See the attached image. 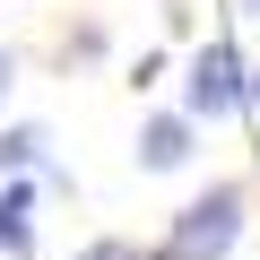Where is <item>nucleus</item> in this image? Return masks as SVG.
Returning a JSON list of instances; mask_svg holds the SVG:
<instances>
[{
    "label": "nucleus",
    "instance_id": "nucleus-3",
    "mask_svg": "<svg viewBox=\"0 0 260 260\" xmlns=\"http://www.w3.org/2000/svg\"><path fill=\"white\" fill-rule=\"evenodd\" d=\"M191 139H200L191 113H156V121L139 130V165H148V174H174V165H191Z\"/></svg>",
    "mask_w": 260,
    "mask_h": 260
},
{
    "label": "nucleus",
    "instance_id": "nucleus-7",
    "mask_svg": "<svg viewBox=\"0 0 260 260\" xmlns=\"http://www.w3.org/2000/svg\"><path fill=\"white\" fill-rule=\"evenodd\" d=\"M9 78H18V61H9V52H0V95H9Z\"/></svg>",
    "mask_w": 260,
    "mask_h": 260
},
{
    "label": "nucleus",
    "instance_id": "nucleus-6",
    "mask_svg": "<svg viewBox=\"0 0 260 260\" xmlns=\"http://www.w3.org/2000/svg\"><path fill=\"white\" fill-rule=\"evenodd\" d=\"M70 260H165V251H139V243H121V234H104V243H87V251H70Z\"/></svg>",
    "mask_w": 260,
    "mask_h": 260
},
{
    "label": "nucleus",
    "instance_id": "nucleus-5",
    "mask_svg": "<svg viewBox=\"0 0 260 260\" xmlns=\"http://www.w3.org/2000/svg\"><path fill=\"white\" fill-rule=\"evenodd\" d=\"M35 156H44V130H0V174H18Z\"/></svg>",
    "mask_w": 260,
    "mask_h": 260
},
{
    "label": "nucleus",
    "instance_id": "nucleus-4",
    "mask_svg": "<svg viewBox=\"0 0 260 260\" xmlns=\"http://www.w3.org/2000/svg\"><path fill=\"white\" fill-rule=\"evenodd\" d=\"M0 251H9V260H26V251H35V191H26V182L0 191Z\"/></svg>",
    "mask_w": 260,
    "mask_h": 260
},
{
    "label": "nucleus",
    "instance_id": "nucleus-8",
    "mask_svg": "<svg viewBox=\"0 0 260 260\" xmlns=\"http://www.w3.org/2000/svg\"><path fill=\"white\" fill-rule=\"evenodd\" d=\"M251 113H260V70H251Z\"/></svg>",
    "mask_w": 260,
    "mask_h": 260
},
{
    "label": "nucleus",
    "instance_id": "nucleus-9",
    "mask_svg": "<svg viewBox=\"0 0 260 260\" xmlns=\"http://www.w3.org/2000/svg\"><path fill=\"white\" fill-rule=\"evenodd\" d=\"M243 18H260V0H243Z\"/></svg>",
    "mask_w": 260,
    "mask_h": 260
},
{
    "label": "nucleus",
    "instance_id": "nucleus-2",
    "mask_svg": "<svg viewBox=\"0 0 260 260\" xmlns=\"http://www.w3.org/2000/svg\"><path fill=\"white\" fill-rule=\"evenodd\" d=\"M234 104H251V70L234 61V44H200L191 87H182V113H191V121H225Z\"/></svg>",
    "mask_w": 260,
    "mask_h": 260
},
{
    "label": "nucleus",
    "instance_id": "nucleus-1",
    "mask_svg": "<svg viewBox=\"0 0 260 260\" xmlns=\"http://www.w3.org/2000/svg\"><path fill=\"white\" fill-rule=\"evenodd\" d=\"M234 234H243V182H217V191H200V200L174 217L165 260H225Z\"/></svg>",
    "mask_w": 260,
    "mask_h": 260
}]
</instances>
